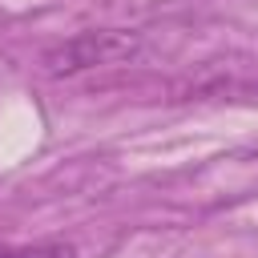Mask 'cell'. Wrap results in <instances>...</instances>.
<instances>
[{"label": "cell", "mask_w": 258, "mask_h": 258, "mask_svg": "<svg viewBox=\"0 0 258 258\" xmlns=\"http://www.w3.org/2000/svg\"><path fill=\"white\" fill-rule=\"evenodd\" d=\"M137 52H141V32H133V28H85L44 52V73L77 77L89 69H109L121 60H133Z\"/></svg>", "instance_id": "obj_1"}, {"label": "cell", "mask_w": 258, "mask_h": 258, "mask_svg": "<svg viewBox=\"0 0 258 258\" xmlns=\"http://www.w3.org/2000/svg\"><path fill=\"white\" fill-rule=\"evenodd\" d=\"M0 258H77V250L64 246V242H40V246H12V250H0Z\"/></svg>", "instance_id": "obj_2"}]
</instances>
